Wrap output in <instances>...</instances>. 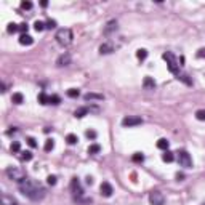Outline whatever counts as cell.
Wrapping results in <instances>:
<instances>
[{"label":"cell","instance_id":"6da1fadb","mask_svg":"<svg viewBox=\"0 0 205 205\" xmlns=\"http://www.w3.org/2000/svg\"><path fill=\"white\" fill-rule=\"evenodd\" d=\"M18 188H19L22 196H26L27 199H31L34 202H39L47 196V189H45L40 183H37V181H34V179H29V178L21 181V183L18 184Z\"/></svg>","mask_w":205,"mask_h":205},{"label":"cell","instance_id":"7a4b0ae2","mask_svg":"<svg viewBox=\"0 0 205 205\" xmlns=\"http://www.w3.org/2000/svg\"><path fill=\"white\" fill-rule=\"evenodd\" d=\"M55 39H56V42H58L60 45H63V47H67V45H71V43H72L74 34H72L71 29L63 27V29H58V31H56Z\"/></svg>","mask_w":205,"mask_h":205},{"label":"cell","instance_id":"3957f363","mask_svg":"<svg viewBox=\"0 0 205 205\" xmlns=\"http://www.w3.org/2000/svg\"><path fill=\"white\" fill-rule=\"evenodd\" d=\"M162 58L167 61L168 71L172 72V74H175V75H179V64H178V61H176V58H175V55H173L172 51H165V53L162 55Z\"/></svg>","mask_w":205,"mask_h":205},{"label":"cell","instance_id":"277c9868","mask_svg":"<svg viewBox=\"0 0 205 205\" xmlns=\"http://www.w3.org/2000/svg\"><path fill=\"white\" fill-rule=\"evenodd\" d=\"M7 175H8L10 179L16 181L18 184L21 183V181H24V179L27 178L24 170H21V168H18V167H8V168H7Z\"/></svg>","mask_w":205,"mask_h":205},{"label":"cell","instance_id":"5b68a950","mask_svg":"<svg viewBox=\"0 0 205 205\" xmlns=\"http://www.w3.org/2000/svg\"><path fill=\"white\" fill-rule=\"evenodd\" d=\"M71 191H72V196L75 200H80L82 196H83V189L80 186V181H79V178H72L71 179Z\"/></svg>","mask_w":205,"mask_h":205},{"label":"cell","instance_id":"8992f818","mask_svg":"<svg viewBox=\"0 0 205 205\" xmlns=\"http://www.w3.org/2000/svg\"><path fill=\"white\" fill-rule=\"evenodd\" d=\"M178 162H179L181 167H184V168H191L192 167V159H191L188 151H179L178 152Z\"/></svg>","mask_w":205,"mask_h":205},{"label":"cell","instance_id":"52a82bcc","mask_svg":"<svg viewBox=\"0 0 205 205\" xmlns=\"http://www.w3.org/2000/svg\"><path fill=\"white\" fill-rule=\"evenodd\" d=\"M149 202H151V205H164L165 203V197H164V194L160 191H151L149 192Z\"/></svg>","mask_w":205,"mask_h":205},{"label":"cell","instance_id":"ba28073f","mask_svg":"<svg viewBox=\"0 0 205 205\" xmlns=\"http://www.w3.org/2000/svg\"><path fill=\"white\" fill-rule=\"evenodd\" d=\"M141 123H143V119L138 116H127L122 119L123 127H136V125H141Z\"/></svg>","mask_w":205,"mask_h":205},{"label":"cell","instance_id":"9c48e42d","mask_svg":"<svg viewBox=\"0 0 205 205\" xmlns=\"http://www.w3.org/2000/svg\"><path fill=\"white\" fill-rule=\"evenodd\" d=\"M99 192H101V196H102V197H111V196H112V192H114L112 184L107 183V181L101 183V186H99Z\"/></svg>","mask_w":205,"mask_h":205},{"label":"cell","instance_id":"30bf717a","mask_svg":"<svg viewBox=\"0 0 205 205\" xmlns=\"http://www.w3.org/2000/svg\"><path fill=\"white\" fill-rule=\"evenodd\" d=\"M69 64H71V55L69 53H63V55H60V58L56 60V66H60V67L69 66Z\"/></svg>","mask_w":205,"mask_h":205},{"label":"cell","instance_id":"8fae6325","mask_svg":"<svg viewBox=\"0 0 205 205\" xmlns=\"http://www.w3.org/2000/svg\"><path fill=\"white\" fill-rule=\"evenodd\" d=\"M143 87H144V90H154L155 88V80H154L152 77L146 75L144 80H143Z\"/></svg>","mask_w":205,"mask_h":205},{"label":"cell","instance_id":"7c38bea8","mask_svg":"<svg viewBox=\"0 0 205 205\" xmlns=\"http://www.w3.org/2000/svg\"><path fill=\"white\" fill-rule=\"evenodd\" d=\"M2 205H19L16 199H13L8 194H2Z\"/></svg>","mask_w":205,"mask_h":205},{"label":"cell","instance_id":"4fadbf2b","mask_svg":"<svg viewBox=\"0 0 205 205\" xmlns=\"http://www.w3.org/2000/svg\"><path fill=\"white\" fill-rule=\"evenodd\" d=\"M112 31H117V21H116V19L109 21L107 24H106V27H104V34H106V36H109Z\"/></svg>","mask_w":205,"mask_h":205},{"label":"cell","instance_id":"5bb4252c","mask_svg":"<svg viewBox=\"0 0 205 205\" xmlns=\"http://www.w3.org/2000/svg\"><path fill=\"white\" fill-rule=\"evenodd\" d=\"M19 43L21 45H32L34 39L29 36V34H21V36H19Z\"/></svg>","mask_w":205,"mask_h":205},{"label":"cell","instance_id":"9a60e30c","mask_svg":"<svg viewBox=\"0 0 205 205\" xmlns=\"http://www.w3.org/2000/svg\"><path fill=\"white\" fill-rule=\"evenodd\" d=\"M112 51H114V47H112L111 43H102L101 47H99V53L101 55H109Z\"/></svg>","mask_w":205,"mask_h":205},{"label":"cell","instance_id":"2e32d148","mask_svg":"<svg viewBox=\"0 0 205 205\" xmlns=\"http://www.w3.org/2000/svg\"><path fill=\"white\" fill-rule=\"evenodd\" d=\"M83 98H85L87 101H102V99H104V96L98 95V93H87Z\"/></svg>","mask_w":205,"mask_h":205},{"label":"cell","instance_id":"e0dca14e","mask_svg":"<svg viewBox=\"0 0 205 205\" xmlns=\"http://www.w3.org/2000/svg\"><path fill=\"white\" fill-rule=\"evenodd\" d=\"M88 112H90V107H79V109L74 112V116H75L77 119H82V117L87 116Z\"/></svg>","mask_w":205,"mask_h":205},{"label":"cell","instance_id":"ac0fdd59","mask_svg":"<svg viewBox=\"0 0 205 205\" xmlns=\"http://www.w3.org/2000/svg\"><path fill=\"white\" fill-rule=\"evenodd\" d=\"M162 160H164V162H168V164L173 162V160H175V154H173L172 151H165V152L162 154Z\"/></svg>","mask_w":205,"mask_h":205},{"label":"cell","instance_id":"d6986e66","mask_svg":"<svg viewBox=\"0 0 205 205\" xmlns=\"http://www.w3.org/2000/svg\"><path fill=\"white\" fill-rule=\"evenodd\" d=\"M39 102H40V104H50V96L47 95V93H45V92H42L40 95H39Z\"/></svg>","mask_w":205,"mask_h":205},{"label":"cell","instance_id":"ffe728a7","mask_svg":"<svg viewBox=\"0 0 205 205\" xmlns=\"http://www.w3.org/2000/svg\"><path fill=\"white\" fill-rule=\"evenodd\" d=\"M168 146H170V143L165 140V138H160L157 141V147L159 149H164V151H168Z\"/></svg>","mask_w":205,"mask_h":205},{"label":"cell","instance_id":"44dd1931","mask_svg":"<svg viewBox=\"0 0 205 205\" xmlns=\"http://www.w3.org/2000/svg\"><path fill=\"white\" fill-rule=\"evenodd\" d=\"M11 101H13L15 104H21V102L24 101V96H22V93H13V96H11Z\"/></svg>","mask_w":205,"mask_h":205},{"label":"cell","instance_id":"7402d4cb","mask_svg":"<svg viewBox=\"0 0 205 205\" xmlns=\"http://www.w3.org/2000/svg\"><path fill=\"white\" fill-rule=\"evenodd\" d=\"M99 151H101V146H99V144H96V143L88 146V154H98Z\"/></svg>","mask_w":205,"mask_h":205},{"label":"cell","instance_id":"603a6c76","mask_svg":"<svg viewBox=\"0 0 205 205\" xmlns=\"http://www.w3.org/2000/svg\"><path fill=\"white\" fill-rule=\"evenodd\" d=\"M136 58H138V60H141V61H144V60L147 58V50H144V48H140L138 51H136Z\"/></svg>","mask_w":205,"mask_h":205},{"label":"cell","instance_id":"cb8c5ba5","mask_svg":"<svg viewBox=\"0 0 205 205\" xmlns=\"http://www.w3.org/2000/svg\"><path fill=\"white\" fill-rule=\"evenodd\" d=\"M34 29H36L37 32H42L43 29H47V24L42 22V21H36V22H34Z\"/></svg>","mask_w":205,"mask_h":205},{"label":"cell","instance_id":"d4e9b609","mask_svg":"<svg viewBox=\"0 0 205 205\" xmlns=\"http://www.w3.org/2000/svg\"><path fill=\"white\" fill-rule=\"evenodd\" d=\"M66 141H67V144H75L77 141H79V138H77V135H74V133H69L66 136Z\"/></svg>","mask_w":205,"mask_h":205},{"label":"cell","instance_id":"484cf974","mask_svg":"<svg viewBox=\"0 0 205 205\" xmlns=\"http://www.w3.org/2000/svg\"><path fill=\"white\" fill-rule=\"evenodd\" d=\"M67 96H69V98H79V96H80V92H79L77 88H69V90H67Z\"/></svg>","mask_w":205,"mask_h":205},{"label":"cell","instance_id":"4316f807","mask_svg":"<svg viewBox=\"0 0 205 205\" xmlns=\"http://www.w3.org/2000/svg\"><path fill=\"white\" fill-rule=\"evenodd\" d=\"M178 80L184 82L186 85H192V80L189 79V75H186V74H179V75H178Z\"/></svg>","mask_w":205,"mask_h":205},{"label":"cell","instance_id":"83f0119b","mask_svg":"<svg viewBox=\"0 0 205 205\" xmlns=\"http://www.w3.org/2000/svg\"><path fill=\"white\" fill-rule=\"evenodd\" d=\"M32 152L31 151H22L21 152V159H22V160H26V162H29V160H32Z\"/></svg>","mask_w":205,"mask_h":205},{"label":"cell","instance_id":"f1b7e54d","mask_svg":"<svg viewBox=\"0 0 205 205\" xmlns=\"http://www.w3.org/2000/svg\"><path fill=\"white\" fill-rule=\"evenodd\" d=\"M7 31H8L10 34H15V32H18V31H19V24H15V22H10V24H8V27H7Z\"/></svg>","mask_w":205,"mask_h":205},{"label":"cell","instance_id":"f546056e","mask_svg":"<svg viewBox=\"0 0 205 205\" xmlns=\"http://www.w3.org/2000/svg\"><path fill=\"white\" fill-rule=\"evenodd\" d=\"M53 147H55V141H53V140H47V141H45V146H43V149L47 151V152H50V151L53 149Z\"/></svg>","mask_w":205,"mask_h":205},{"label":"cell","instance_id":"4dcf8cb0","mask_svg":"<svg viewBox=\"0 0 205 205\" xmlns=\"http://www.w3.org/2000/svg\"><path fill=\"white\" fill-rule=\"evenodd\" d=\"M131 160H133V162H136V164H140V162H143V160H144V155H143L141 152H136V154H133Z\"/></svg>","mask_w":205,"mask_h":205},{"label":"cell","instance_id":"1f68e13d","mask_svg":"<svg viewBox=\"0 0 205 205\" xmlns=\"http://www.w3.org/2000/svg\"><path fill=\"white\" fill-rule=\"evenodd\" d=\"M60 102H61V98H60L58 95H51V96H50V104H55V106H56V104H60Z\"/></svg>","mask_w":205,"mask_h":205},{"label":"cell","instance_id":"d6a6232c","mask_svg":"<svg viewBox=\"0 0 205 205\" xmlns=\"http://www.w3.org/2000/svg\"><path fill=\"white\" fill-rule=\"evenodd\" d=\"M19 151H21L19 141H13V143H11V152H19Z\"/></svg>","mask_w":205,"mask_h":205},{"label":"cell","instance_id":"836d02e7","mask_svg":"<svg viewBox=\"0 0 205 205\" xmlns=\"http://www.w3.org/2000/svg\"><path fill=\"white\" fill-rule=\"evenodd\" d=\"M196 119H197V120H202V122L205 120V109H199V111L196 112Z\"/></svg>","mask_w":205,"mask_h":205},{"label":"cell","instance_id":"e575fe53","mask_svg":"<svg viewBox=\"0 0 205 205\" xmlns=\"http://www.w3.org/2000/svg\"><path fill=\"white\" fill-rule=\"evenodd\" d=\"M56 181H58V178H56L55 175H50V176L47 178V183H48L50 186H55V184H56Z\"/></svg>","mask_w":205,"mask_h":205},{"label":"cell","instance_id":"d590c367","mask_svg":"<svg viewBox=\"0 0 205 205\" xmlns=\"http://www.w3.org/2000/svg\"><path fill=\"white\" fill-rule=\"evenodd\" d=\"M85 135H87L88 140H95V138H96V131H95V130H87Z\"/></svg>","mask_w":205,"mask_h":205},{"label":"cell","instance_id":"8d00e7d4","mask_svg":"<svg viewBox=\"0 0 205 205\" xmlns=\"http://www.w3.org/2000/svg\"><path fill=\"white\" fill-rule=\"evenodd\" d=\"M21 8H22V10H31V8H32V2H27V0L21 2Z\"/></svg>","mask_w":205,"mask_h":205},{"label":"cell","instance_id":"74e56055","mask_svg":"<svg viewBox=\"0 0 205 205\" xmlns=\"http://www.w3.org/2000/svg\"><path fill=\"white\" fill-rule=\"evenodd\" d=\"M27 29H29V26L26 24V22H21V24H19V32H22V34H27Z\"/></svg>","mask_w":205,"mask_h":205},{"label":"cell","instance_id":"f35d334b","mask_svg":"<svg viewBox=\"0 0 205 205\" xmlns=\"http://www.w3.org/2000/svg\"><path fill=\"white\" fill-rule=\"evenodd\" d=\"M27 144H29L31 147H37V141H36V138L29 136V138H27Z\"/></svg>","mask_w":205,"mask_h":205},{"label":"cell","instance_id":"ab89813d","mask_svg":"<svg viewBox=\"0 0 205 205\" xmlns=\"http://www.w3.org/2000/svg\"><path fill=\"white\" fill-rule=\"evenodd\" d=\"M47 29H56V21L55 19L47 21Z\"/></svg>","mask_w":205,"mask_h":205},{"label":"cell","instance_id":"60d3db41","mask_svg":"<svg viewBox=\"0 0 205 205\" xmlns=\"http://www.w3.org/2000/svg\"><path fill=\"white\" fill-rule=\"evenodd\" d=\"M197 58H205V48H200L197 51Z\"/></svg>","mask_w":205,"mask_h":205},{"label":"cell","instance_id":"b9f144b4","mask_svg":"<svg viewBox=\"0 0 205 205\" xmlns=\"http://www.w3.org/2000/svg\"><path fill=\"white\" fill-rule=\"evenodd\" d=\"M87 184H90V186L93 184V178L92 176H87Z\"/></svg>","mask_w":205,"mask_h":205},{"label":"cell","instance_id":"7bdbcfd3","mask_svg":"<svg viewBox=\"0 0 205 205\" xmlns=\"http://www.w3.org/2000/svg\"><path fill=\"white\" fill-rule=\"evenodd\" d=\"M183 178H184V175H183V173H176V179H178V181H181Z\"/></svg>","mask_w":205,"mask_h":205},{"label":"cell","instance_id":"ee69618b","mask_svg":"<svg viewBox=\"0 0 205 205\" xmlns=\"http://www.w3.org/2000/svg\"><path fill=\"white\" fill-rule=\"evenodd\" d=\"M40 5L45 8V7H48V2H47V0H42V2H40Z\"/></svg>","mask_w":205,"mask_h":205},{"label":"cell","instance_id":"f6af8a7d","mask_svg":"<svg viewBox=\"0 0 205 205\" xmlns=\"http://www.w3.org/2000/svg\"><path fill=\"white\" fill-rule=\"evenodd\" d=\"M13 133H16V128L13 127V130H8V135H13Z\"/></svg>","mask_w":205,"mask_h":205},{"label":"cell","instance_id":"bcb514c9","mask_svg":"<svg viewBox=\"0 0 205 205\" xmlns=\"http://www.w3.org/2000/svg\"><path fill=\"white\" fill-rule=\"evenodd\" d=\"M202 205H205V202H202Z\"/></svg>","mask_w":205,"mask_h":205}]
</instances>
